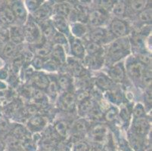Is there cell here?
Returning a JSON list of instances; mask_svg holds the SVG:
<instances>
[{"label": "cell", "mask_w": 152, "mask_h": 151, "mask_svg": "<svg viewBox=\"0 0 152 151\" xmlns=\"http://www.w3.org/2000/svg\"><path fill=\"white\" fill-rule=\"evenodd\" d=\"M130 52V42L127 37L113 40L109 45L107 52V58L112 63L120 62Z\"/></svg>", "instance_id": "obj_1"}, {"label": "cell", "mask_w": 152, "mask_h": 151, "mask_svg": "<svg viewBox=\"0 0 152 151\" xmlns=\"http://www.w3.org/2000/svg\"><path fill=\"white\" fill-rule=\"evenodd\" d=\"M23 31L24 40L32 45L39 43L42 41V39H43L38 23L32 18V17L27 20L23 24Z\"/></svg>", "instance_id": "obj_2"}, {"label": "cell", "mask_w": 152, "mask_h": 151, "mask_svg": "<svg viewBox=\"0 0 152 151\" xmlns=\"http://www.w3.org/2000/svg\"><path fill=\"white\" fill-rule=\"evenodd\" d=\"M129 26L126 20L114 18L110 23L109 30L113 37L119 39L126 37L129 33Z\"/></svg>", "instance_id": "obj_3"}, {"label": "cell", "mask_w": 152, "mask_h": 151, "mask_svg": "<svg viewBox=\"0 0 152 151\" xmlns=\"http://www.w3.org/2000/svg\"><path fill=\"white\" fill-rule=\"evenodd\" d=\"M89 130V123L85 119H79L76 120L70 128L71 132V141L74 143L78 141H81L83 136Z\"/></svg>", "instance_id": "obj_4"}, {"label": "cell", "mask_w": 152, "mask_h": 151, "mask_svg": "<svg viewBox=\"0 0 152 151\" xmlns=\"http://www.w3.org/2000/svg\"><path fill=\"white\" fill-rule=\"evenodd\" d=\"M108 19L107 12L104 10L102 8H95L93 10L89 11L88 16V22L92 28L95 27H102V25L106 23Z\"/></svg>", "instance_id": "obj_5"}, {"label": "cell", "mask_w": 152, "mask_h": 151, "mask_svg": "<svg viewBox=\"0 0 152 151\" xmlns=\"http://www.w3.org/2000/svg\"><path fill=\"white\" fill-rule=\"evenodd\" d=\"M16 18L8 2L0 1V23L2 27L15 24Z\"/></svg>", "instance_id": "obj_6"}, {"label": "cell", "mask_w": 152, "mask_h": 151, "mask_svg": "<svg viewBox=\"0 0 152 151\" xmlns=\"http://www.w3.org/2000/svg\"><path fill=\"white\" fill-rule=\"evenodd\" d=\"M77 103L75 93L73 91H64L59 97L58 106L64 111H72L74 110Z\"/></svg>", "instance_id": "obj_7"}, {"label": "cell", "mask_w": 152, "mask_h": 151, "mask_svg": "<svg viewBox=\"0 0 152 151\" xmlns=\"http://www.w3.org/2000/svg\"><path fill=\"white\" fill-rule=\"evenodd\" d=\"M87 35L89 36V41L102 45L103 44L107 43V42H109L108 39L110 38L111 34L110 32L107 31V29L102 27L92 28Z\"/></svg>", "instance_id": "obj_8"}, {"label": "cell", "mask_w": 152, "mask_h": 151, "mask_svg": "<svg viewBox=\"0 0 152 151\" xmlns=\"http://www.w3.org/2000/svg\"><path fill=\"white\" fill-rule=\"evenodd\" d=\"M68 44L73 58L77 59H84L86 57V49L83 42L80 39L70 36V39L68 40Z\"/></svg>", "instance_id": "obj_9"}, {"label": "cell", "mask_w": 152, "mask_h": 151, "mask_svg": "<svg viewBox=\"0 0 152 151\" xmlns=\"http://www.w3.org/2000/svg\"><path fill=\"white\" fill-rule=\"evenodd\" d=\"M108 77L114 82H123L126 77L125 66L123 62L111 65L108 70Z\"/></svg>", "instance_id": "obj_10"}, {"label": "cell", "mask_w": 152, "mask_h": 151, "mask_svg": "<svg viewBox=\"0 0 152 151\" xmlns=\"http://www.w3.org/2000/svg\"><path fill=\"white\" fill-rule=\"evenodd\" d=\"M65 64L70 77L74 76L76 77H84L86 76V70L77 58H67Z\"/></svg>", "instance_id": "obj_11"}, {"label": "cell", "mask_w": 152, "mask_h": 151, "mask_svg": "<svg viewBox=\"0 0 152 151\" xmlns=\"http://www.w3.org/2000/svg\"><path fill=\"white\" fill-rule=\"evenodd\" d=\"M53 13L52 6L49 3H42V5L37 8L35 12H32V18L37 23L49 20Z\"/></svg>", "instance_id": "obj_12"}, {"label": "cell", "mask_w": 152, "mask_h": 151, "mask_svg": "<svg viewBox=\"0 0 152 151\" xmlns=\"http://www.w3.org/2000/svg\"><path fill=\"white\" fill-rule=\"evenodd\" d=\"M145 69L146 66L139 63V61H133L132 63L127 64L126 72L134 81L142 82V77Z\"/></svg>", "instance_id": "obj_13"}, {"label": "cell", "mask_w": 152, "mask_h": 151, "mask_svg": "<svg viewBox=\"0 0 152 151\" xmlns=\"http://www.w3.org/2000/svg\"><path fill=\"white\" fill-rule=\"evenodd\" d=\"M9 2L11 8L16 18V21L18 20L24 24L27 20V10L24 3L22 1H14Z\"/></svg>", "instance_id": "obj_14"}, {"label": "cell", "mask_w": 152, "mask_h": 151, "mask_svg": "<svg viewBox=\"0 0 152 151\" xmlns=\"http://www.w3.org/2000/svg\"><path fill=\"white\" fill-rule=\"evenodd\" d=\"M132 128V132L135 135L145 138L150 130V124L146 118L134 119Z\"/></svg>", "instance_id": "obj_15"}, {"label": "cell", "mask_w": 152, "mask_h": 151, "mask_svg": "<svg viewBox=\"0 0 152 151\" xmlns=\"http://www.w3.org/2000/svg\"><path fill=\"white\" fill-rule=\"evenodd\" d=\"M18 45L9 41L8 42L0 45V58L3 60H12L18 55Z\"/></svg>", "instance_id": "obj_16"}, {"label": "cell", "mask_w": 152, "mask_h": 151, "mask_svg": "<svg viewBox=\"0 0 152 151\" xmlns=\"http://www.w3.org/2000/svg\"><path fill=\"white\" fill-rule=\"evenodd\" d=\"M90 131V135L94 143L102 144L107 137V129L104 125L97 124L92 127Z\"/></svg>", "instance_id": "obj_17"}, {"label": "cell", "mask_w": 152, "mask_h": 151, "mask_svg": "<svg viewBox=\"0 0 152 151\" xmlns=\"http://www.w3.org/2000/svg\"><path fill=\"white\" fill-rule=\"evenodd\" d=\"M47 123L46 119L40 115H34L27 122V129L29 131L38 132L43 129Z\"/></svg>", "instance_id": "obj_18"}, {"label": "cell", "mask_w": 152, "mask_h": 151, "mask_svg": "<svg viewBox=\"0 0 152 151\" xmlns=\"http://www.w3.org/2000/svg\"><path fill=\"white\" fill-rule=\"evenodd\" d=\"M52 24L55 27V30L58 33H62L65 36H71L70 31V27L67 23V19L63 17L58 16V15H52Z\"/></svg>", "instance_id": "obj_19"}, {"label": "cell", "mask_w": 152, "mask_h": 151, "mask_svg": "<svg viewBox=\"0 0 152 151\" xmlns=\"http://www.w3.org/2000/svg\"><path fill=\"white\" fill-rule=\"evenodd\" d=\"M104 63V55H87L84 58V63L86 66L92 70H100Z\"/></svg>", "instance_id": "obj_20"}, {"label": "cell", "mask_w": 152, "mask_h": 151, "mask_svg": "<svg viewBox=\"0 0 152 151\" xmlns=\"http://www.w3.org/2000/svg\"><path fill=\"white\" fill-rule=\"evenodd\" d=\"M49 58L52 61H54L59 66L65 64L67 58H66L65 51H64V47L57 45H53Z\"/></svg>", "instance_id": "obj_21"}, {"label": "cell", "mask_w": 152, "mask_h": 151, "mask_svg": "<svg viewBox=\"0 0 152 151\" xmlns=\"http://www.w3.org/2000/svg\"><path fill=\"white\" fill-rule=\"evenodd\" d=\"M9 40L15 45H19L24 41L23 27L14 24L9 27Z\"/></svg>", "instance_id": "obj_22"}, {"label": "cell", "mask_w": 152, "mask_h": 151, "mask_svg": "<svg viewBox=\"0 0 152 151\" xmlns=\"http://www.w3.org/2000/svg\"><path fill=\"white\" fill-rule=\"evenodd\" d=\"M32 84L34 88L39 90H45L49 84L50 79L44 73H35L31 77Z\"/></svg>", "instance_id": "obj_23"}, {"label": "cell", "mask_w": 152, "mask_h": 151, "mask_svg": "<svg viewBox=\"0 0 152 151\" xmlns=\"http://www.w3.org/2000/svg\"><path fill=\"white\" fill-rule=\"evenodd\" d=\"M95 83L98 88L102 91H110L114 88V82L110 79L108 76L105 74H99L95 77Z\"/></svg>", "instance_id": "obj_24"}, {"label": "cell", "mask_w": 152, "mask_h": 151, "mask_svg": "<svg viewBox=\"0 0 152 151\" xmlns=\"http://www.w3.org/2000/svg\"><path fill=\"white\" fill-rule=\"evenodd\" d=\"M38 25L39 28H40L41 33H42V37H43L44 39L50 42L52 36L56 32L53 24H52V20L49 19V20H45V21L39 23Z\"/></svg>", "instance_id": "obj_25"}, {"label": "cell", "mask_w": 152, "mask_h": 151, "mask_svg": "<svg viewBox=\"0 0 152 151\" xmlns=\"http://www.w3.org/2000/svg\"><path fill=\"white\" fill-rule=\"evenodd\" d=\"M52 10H53L54 15L63 17L67 19L71 13L72 7L67 2H62L54 4V5L52 6Z\"/></svg>", "instance_id": "obj_26"}, {"label": "cell", "mask_w": 152, "mask_h": 151, "mask_svg": "<svg viewBox=\"0 0 152 151\" xmlns=\"http://www.w3.org/2000/svg\"><path fill=\"white\" fill-rule=\"evenodd\" d=\"M59 90L64 91H73V80L68 74H61L56 79Z\"/></svg>", "instance_id": "obj_27"}, {"label": "cell", "mask_w": 152, "mask_h": 151, "mask_svg": "<svg viewBox=\"0 0 152 151\" xmlns=\"http://www.w3.org/2000/svg\"><path fill=\"white\" fill-rule=\"evenodd\" d=\"M70 31L71 36L76 38L80 39L85 36L86 34H88V30L87 27L84 23H79V22H74L71 23V26L70 27Z\"/></svg>", "instance_id": "obj_28"}, {"label": "cell", "mask_w": 152, "mask_h": 151, "mask_svg": "<svg viewBox=\"0 0 152 151\" xmlns=\"http://www.w3.org/2000/svg\"><path fill=\"white\" fill-rule=\"evenodd\" d=\"M95 106V103L91 98H86L82 101L78 102V113L81 116H88L92 108Z\"/></svg>", "instance_id": "obj_29"}, {"label": "cell", "mask_w": 152, "mask_h": 151, "mask_svg": "<svg viewBox=\"0 0 152 151\" xmlns=\"http://www.w3.org/2000/svg\"><path fill=\"white\" fill-rule=\"evenodd\" d=\"M86 52H87L88 55H104V51L102 45L93 42L88 41L84 44Z\"/></svg>", "instance_id": "obj_30"}, {"label": "cell", "mask_w": 152, "mask_h": 151, "mask_svg": "<svg viewBox=\"0 0 152 151\" xmlns=\"http://www.w3.org/2000/svg\"><path fill=\"white\" fill-rule=\"evenodd\" d=\"M53 128L60 138H67L70 131L68 124L64 120H58L56 122L54 125Z\"/></svg>", "instance_id": "obj_31"}, {"label": "cell", "mask_w": 152, "mask_h": 151, "mask_svg": "<svg viewBox=\"0 0 152 151\" xmlns=\"http://www.w3.org/2000/svg\"><path fill=\"white\" fill-rule=\"evenodd\" d=\"M128 139H129V144L131 145L132 149L133 148L135 151H143L144 150V138L139 137L135 135L134 133L131 131L128 135Z\"/></svg>", "instance_id": "obj_32"}, {"label": "cell", "mask_w": 152, "mask_h": 151, "mask_svg": "<svg viewBox=\"0 0 152 151\" xmlns=\"http://www.w3.org/2000/svg\"><path fill=\"white\" fill-rule=\"evenodd\" d=\"M111 9L117 18L123 19L126 16V14L127 13L126 3H125V2L124 1L114 2Z\"/></svg>", "instance_id": "obj_33"}, {"label": "cell", "mask_w": 152, "mask_h": 151, "mask_svg": "<svg viewBox=\"0 0 152 151\" xmlns=\"http://www.w3.org/2000/svg\"><path fill=\"white\" fill-rule=\"evenodd\" d=\"M129 3H126L127 9H129L131 12L135 13H140L142 11L148 8V1H129Z\"/></svg>", "instance_id": "obj_34"}, {"label": "cell", "mask_w": 152, "mask_h": 151, "mask_svg": "<svg viewBox=\"0 0 152 151\" xmlns=\"http://www.w3.org/2000/svg\"><path fill=\"white\" fill-rule=\"evenodd\" d=\"M12 123H9V118L0 112V135L5 137L9 135L12 128Z\"/></svg>", "instance_id": "obj_35"}, {"label": "cell", "mask_w": 152, "mask_h": 151, "mask_svg": "<svg viewBox=\"0 0 152 151\" xmlns=\"http://www.w3.org/2000/svg\"><path fill=\"white\" fill-rule=\"evenodd\" d=\"M50 42L53 45H61V46L64 47L66 45V46H68V40H67V37L64 35H63L62 33H58V32H55L54 36H52V39L50 40Z\"/></svg>", "instance_id": "obj_36"}, {"label": "cell", "mask_w": 152, "mask_h": 151, "mask_svg": "<svg viewBox=\"0 0 152 151\" xmlns=\"http://www.w3.org/2000/svg\"><path fill=\"white\" fill-rule=\"evenodd\" d=\"M45 90H46L47 95H49L51 98H54V99L58 96V91H60L55 80H50L49 85H48V87L45 88Z\"/></svg>", "instance_id": "obj_37"}, {"label": "cell", "mask_w": 152, "mask_h": 151, "mask_svg": "<svg viewBox=\"0 0 152 151\" xmlns=\"http://www.w3.org/2000/svg\"><path fill=\"white\" fill-rule=\"evenodd\" d=\"M107 95H108V100L113 103L120 104L123 101V94L121 91L117 89H113L107 91Z\"/></svg>", "instance_id": "obj_38"}, {"label": "cell", "mask_w": 152, "mask_h": 151, "mask_svg": "<svg viewBox=\"0 0 152 151\" xmlns=\"http://www.w3.org/2000/svg\"><path fill=\"white\" fill-rule=\"evenodd\" d=\"M118 115V110L115 107H110L103 115L104 118L107 122H113L116 120Z\"/></svg>", "instance_id": "obj_39"}, {"label": "cell", "mask_w": 152, "mask_h": 151, "mask_svg": "<svg viewBox=\"0 0 152 151\" xmlns=\"http://www.w3.org/2000/svg\"><path fill=\"white\" fill-rule=\"evenodd\" d=\"M138 15L140 22L144 23H149L151 22V8H147L142 12L139 13Z\"/></svg>", "instance_id": "obj_40"}, {"label": "cell", "mask_w": 152, "mask_h": 151, "mask_svg": "<svg viewBox=\"0 0 152 151\" xmlns=\"http://www.w3.org/2000/svg\"><path fill=\"white\" fill-rule=\"evenodd\" d=\"M132 113L135 118H145V109L144 107V106L141 104H135L132 109Z\"/></svg>", "instance_id": "obj_41"}, {"label": "cell", "mask_w": 152, "mask_h": 151, "mask_svg": "<svg viewBox=\"0 0 152 151\" xmlns=\"http://www.w3.org/2000/svg\"><path fill=\"white\" fill-rule=\"evenodd\" d=\"M60 66L55 63L54 61H52L50 58L45 59L43 63V66H42V69H45V70H48V71H56L58 70V69L59 68Z\"/></svg>", "instance_id": "obj_42"}, {"label": "cell", "mask_w": 152, "mask_h": 151, "mask_svg": "<svg viewBox=\"0 0 152 151\" xmlns=\"http://www.w3.org/2000/svg\"><path fill=\"white\" fill-rule=\"evenodd\" d=\"M89 144L81 140L74 143L73 151H89Z\"/></svg>", "instance_id": "obj_43"}, {"label": "cell", "mask_w": 152, "mask_h": 151, "mask_svg": "<svg viewBox=\"0 0 152 151\" xmlns=\"http://www.w3.org/2000/svg\"><path fill=\"white\" fill-rule=\"evenodd\" d=\"M44 61H45V58H41V57L35 56L33 58V60H32V61L30 62V63H31L32 66H33L34 69H36L37 70H39L42 69Z\"/></svg>", "instance_id": "obj_44"}, {"label": "cell", "mask_w": 152, "mask_h": 151, "mask_svg": "<svg viewBox=\"0 0 152 151\" xmlns=\"http://www.w3.org/2000/svg\"><path fill=\"white\" fill-rule=\"evenodd\" d=\"M25 2V7L27 10L28 9V10H30V12H34L42 5L43 2L42 1H26Z\"/></svg>", "instance_id": "obj_45"}, {"label": "cell", "mask_w": 152, "mask_h": 151, "mask_svg": "<svg viewBox=\"0 0 152 151\" xmlns=\"http://www.w3.org/2000/svg\"><path fill=\"white\" fill-rule=\"evenodd\" d=\"M120 116H121V118L124 123H128L129 120H130L131 117V113L130 110L127 108V107H123L121 109V112H120Z\"/></svg>", "instance_id": "obj_46"}, {"label": "cell", "mask_w": 152, "mask_h": 151, "mask_svg": "<svg viewBox=\"0 0 152 151\" xmlns=\"http://www.w3.org/2000/svg\"><path fill=\"white\" fill-rule=\"evenodd\" d=\"M7 145L5 137L0 135V151H5Z\"/></svg>", "instance_id": "obj_47"}, {"label": "cell", "mask_w": 152, "mask_h": 151, "mask_svg": "<svg viewBox=\"0 0 152 151\" xmlns=\"http://www.w3.org/2000/svg\"><path fill=\"white\" fill-rule=\"evenodd\" d=\"M2 66H3V61H2V58H0V67H2Z\"/></svg>", "instance_id": "obj_48"}, {"label": "cell", "mask_w": 152, "mask_h": 151, "mask_svg": "<svg viewBox=\"0 0 152 151\" xmlns=\"http://www.w3.org/2000/svg\"><path fill=\"white\" fill-rule=\"evenodd\" d=\"M2 102H1V100H0V112H1V110H2Z\"/></svg>", "instance_id": "obj_49"}, {"label": "cell", "mask_w": 152, "mask_h": 151, "mask_svg": "<svg viewBox=\"0 0 152 151\" xmlns=\"http://www.w3.org/2000/svg\"><path fill=\"white\" fill-rule=\"evenodd\" d=\"M42 151H51V150H42Z\"/></svg>", "instance_id": "obj_50"}, {"label": "cell", "mask_w": 152, "mask_h": 151, "mask_svg": "<svg viewBox=\"0 0 152 151\" xmlns=\"http://www.w3.org/2000/svg\"><path fill=\"white\" fill-rule=\"evenodd\" d=\"M2 27V26H1V23H0V27Z\"/></svg>", "instance_id": "obj_51"}]
</instances>
